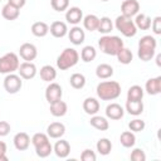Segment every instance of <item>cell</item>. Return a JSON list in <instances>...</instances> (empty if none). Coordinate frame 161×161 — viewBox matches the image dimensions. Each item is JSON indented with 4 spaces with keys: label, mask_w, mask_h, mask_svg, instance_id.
I'll list each match as a JSON object with an SVG mask.
<instances>
[{
    "label": "cell",
    "mask_w": 161,
    "mask_h": 161,
    "mask_svg": "<svg viewBox=\"0 0 161 161\" xmlns=\"http://www.w3.org/2000/svg\"><path fill=\"white\" fill-rule=\"evenodd\" d=\"M0 1H1V0H0Z\"/></svg>",
    "instance_id": "49"
},
{
    "label": "cell",
    "mask_w": 161,
    "mask_h": 161,
    "mask_svg": "<svg viewBox=\"0 0 161 161\" xmlns=\"http://www.w3.org/2000/svg\"><path fill=\"white\" fill-rule=\"evenodd\" d=\"M68 38H69V40H70L72 44H74V45H80V44L84 42V39H86V33H84V30H83L80 26L74 25V26L68 31Z\"/></svg>",
    "instance_id": "14"
},
{
    "label": "cell",
    "mask_w": 161,
    "mask_h": 161,
    "mask_svg": "<svg viewBox=\"0 0 161 161\" xmlns=\"http://www.w3.org/2000/svg\"><path fill=\"white\" fill-rule=\"evenodd\" d=\"M130 158L132 161H145L146 160V155L143 152L142 148H135L132 152H131V156Z\"/></svg>",
    "instance_id": "41"
},
{
    "label": "cell",
    "mask_w": 161,
    "mask_h": 161,
    "mask_svg": "<svg viewBox=\"0 0 161 161\" xmlns=\"http://www.w3.org/2000/svg\"><path fill=\"white\" fill-rule=\"evenodd\" d=\"M145 127H146L145 121H142V119H140V118H135V119H132V121L128 123V128H130V131H132V132H141V131L145 130Z\"/></svg>",
    "instance_id": "38"
},
{
    "label": "cell",
    "mask_w": 161,
    "mask_h": 161,
    "mask_svg": "<svg viewBox=\"0 0 161 161\" xmlns=\"http://www.w3.org/2000/svg\"><path fill=\"white\" fill-rule=\"evenodd\" d=\"M49 111H50V113H52L54 117H63V116L67 113V111H68V106H67V103H65L64 101L59 99V101H57V102L50 103Z\"/></svg>",
    "instance_id": "22"
},
{
    "label": "cell",
    "mask_w": 161,
    "mask_h": 161,
    "mask_svg": "<svg viewBox=\"0 0 161 161\" xmlns=\"http://www.w3.org/2000/svg\"><path fill=\"white\" fill-rule=\"evenodd\" d=\"M114 26L116 29L126 38H132L137 34V28L132 20V18H127L123 15H119L114 20Z\"/></svg>",
    "instance_id": "5"
},
{
    "label": "cell",
    "mask_w": 161,
    "mask_h": 161,
    "mask_svg": "<svg viewBox=\"0 0 161 161\" xmlns=\"http://www.w3.org/2000/svg\"><path fill=\"white\" fill-rule=\"evenodd\" d=\"M97 57V50L92 45H86L83 47L82 52H80V59L84 62V63H89L92 60H94V58Z\"/></svg>",
    "instance_id": "33"
},
{
    "label": "cell",
    "mask_w": 161,
    "mask_h": 161,
    "mask_svg": "<svg viewBox=\"0 0 161 161\" xmlns=\"http://www.w3.org/2000/svg\"><path fill=\"white\" fill-rule=\"evenodd\" d=\"M79 60V54L73 48H65L57 58V67L60 70H67L74 67Z\"/></svg>",
    "instance_id": "4"
},
{
    "label": "cell",
    "mask_w": 161,
    "mask_h": 161,
    "mask_svg": "<svg viewBox=\"0 0 161 161\" xmlns=\"http://www.w3.org/2000/svg\"><path fill=\"white\" fill-rule=\"evenodd\" d=\"M1 15L6 20H10V21L11 20H16L19 18V15H20V9H18V8L13 6L11 4L6 3L1 9Z\"/></svg>",
    "instance_id": "20"
},
{
    "label": "cell",
    "mask_w": 161,
    "mask_h": 161,
    "mask_svg": "<svg viewBox=\"0 0 161 161\" xmlns=\"http://www.w3.org/2000/svg\"><path fill=\"white\" fill-rule=\"evenodd\" d=\"M160 60H161V54H157V57H156V63H157L158 67L161 65V62H160Z\"/></svg>",
    "instance_id": "47"
},
{
    "label": "cell",
    "mask_w": 161,
    "mask_h": 161,
    "mask_svg": "<svg viewBox=\"0 0 161 161\" xmlns=\"http://www.w3.org/2000/svg\"><path fill=\"white\" fill-rule=\"evenodd\" d=\"M83 111L87 113V114H97V112L99 111V102L93 98V97H88L83 101Z\"/></svg>",
    "instance_id": "21"
},
{
    "label": "cell",
    "mask_w": 161,
    "mask_h": 161,
    "mask_svg": "<svg viewBox=\"0 0 161 161\" xmlns=\"http://www.w3.org/2000/svg\"><path fill=\"white\" fill-rule=\"evenodd\" d=\"M125 114V109L121 104L118 103H111L106 107V116L109 118V119H121Z\"/></svg>",
    "instance_id": "16"
},
{
    "label": "cell",
    "mask_w": 161,
    "mask_h": 161,
    "mask_svg": "<svg viewBox=\"0 0 161 161\" xmlns=\"http://www.w3.org/2000/svg\"><path fill=\"white\" fill-rule=\"evenodd\" d=\"M52 152H53V146H52L49 140L43 142V143H40V145H38V146H35V153L42 158L48 157Z\"/></svg>",
    "instance_id": "32"
},
{
    "label": "cell",
    "mask_w": 161,
    "mask_h": 161,
    "mask_svg": "<svg viewBox=\"0 0 161 161\" xmlns=\"http://www.w3.org/2000/svg\"><path fill=\"white\" fill-rule=\"evenodd\" d=\"M53 151H54V153H55L58 157L65 158V157H68V155L70 153V145H69V142L65 141V140H59V141L55 142V145H54V147H53Z\"/></svg>",
    "instance_id": "17"
},
{
    "label": "cell",
    "mask_w": 161,
    "mask_h": 161,
    "mask_svg": "<svg viewBox=\"0 0 161 161\" xmlns=\"http://www.w3.org/2000/svg\"><path fill=\"white\" fill-rule=\"evenodd\" d=\"M11 127L6 121H0V137H5L9 135Z\"/></svg>",
    "instance_id": "44"
},
{
    "label": "cell",
    "mask_w": 161,
    "mask_h": 161,
    "mask_svg": "<svg viewBox=\"0 0 161 161\" xmlns=\"http://www.w3.org/2000/svg\"><path fill=\"white\" fill-rule=\"evenodd\" d=\"M39 75L40 78L44 80V82H53L55 78H57V70L54 67L47 64V65H43L39 70Z\"/></svg>",
    "instance_id": "23"
},
{
    "label": "cell",
    "mask_w": 161,
    "mask_h": 161,
    "mask_svg": "<svg viewBox=\"0 0 161 161\" xmlns=\"http://www.w3.org/2000/svg\"><path fill=\"white\" fill-rule=\"evenodd\" d=\"M65 20H67V23H69V24L77 25V24H79V23L83 20V11H82L80 8H78V6H72V8L67 9Z\"/></svg>",
    "instance_id": "12"
},
{
    "label": "cell",
    "mask_w": 161,
    "mask_h": 161,
    "mask_svg": "<svg viewBox=\"0 0 161 161\" xmlns=\"http://www.w3.org/2000/svg\"><path fill=\"white\" fill-rule=\"evenodd\" d=\"M30 141L31 140H30V137H29V135L26 132H19V133H16L14 136V140H13L14 146H15V148L18 151H25V150H28V147L30 145Z\"/></svg>",
    "instance_id": "13"
},
{
    "label": "cell",
    "mask_w": 161,
    "mask_h": 161,
    "mask_svg": "<svg viewBox=\"0 0 161 161\" xmlns=\"http://www.w3.org/2000/svg\"><path fill=\"white\" fill-rule=\"evenodd\" d=\"M69 83L74 89H82L86 86V77L82 73H73L69 78Z\"/></svg>",
    "instance_id": "37"
},
{
    "label": "cell",
    "mask_w": 161,
    "mask_h": 161,
    "mask_svg": "<svg viewBox=\"0 0 161 161\" xmlns=\"http://www.w3.org/2000/svg\"><path fill=\"white\" fill-rule=\"evenodd\" d=\"M19 65H20L19 57L13 52L6 53L0 58V73L1 74L14 73L18 70Z\"/></svg>",
    "instance_id": "6"
},
{
    "label": "cell",
    "mask_w": 161,
    "mask_h": 161,
    "mask_svg": "<svg viewBox=\"0 0 161 161\" xmlns=\"http://www.w3.org/2000/svg\"><path fill=\"white\" fill-rule=\"evenodd\" d=\"M145 91L147 92V94L150 96H156L161 93V77L157 75L155 78H150L147 79L146 84H145Z\"/></svg>",
    "instance_id": "15"
},
{
    "label": "cell",
    "mask_w": 161,
    "mask_h": 161,
    "mask_svg": "<svg viewBox=\"0 0 161 161\" xmlns=\"http://www.w3.org/2000/svg\"><path fill=\"white\" fill-rule=\"evenodd\" d=\"M19 55L25 60V62H31L36 58L38 55V50L36 47L31 43H24L20 45L19 48Z\"/></svg>",
    "instance_id": "9"
},
{
    "label": "cell",
    "mask_w": 161,
    "mask_h": 161,
    "mask_svg": "<svg viewBox=\"0 0 161 161\" xmlns=\"http://www.w3.org/2000/svg\"><path fill=\"white\" fill-rule=\"evenodd\" d=\"M96 92L102 101H113L121 96V84L116 80H104L98 83Z\"/></svg>",
    "instance_id": "1"
},
{
    "label": "cell",
    "mask_w": 161,
    "mask_h": 161,
    "mask_svg": "<svg viewBox=\"0 0 161 161\" xmlns=\"http://www.w3.org/2000/svg\"><path fill=\"white\" fill-rule=\"evenodd\" d=\"M6 143L4 141H0V161H6L8 157H6Z\"/></svg>",
    "instance_id": "45"
},
{
    "label": "cell",
    "mask_w": 161,
    "mask_h": 161,
    "mask_svg": "<svg viewBox=\"0 0 161 161\" xmlns=\"http://www.w3.org/2000/svg\"><path fill=\"white\" fill-rule=\"evenodd\" d=\"M50 5L53 8V10L55 11H64L68 9L69 6V0H50Z\"/></svg>",
    "instance_id": "39"
},
{
    "label": "cell",
    "mask_w": 161,
    "mask_h": 161,
    "mask_svg": "<svg viewBox=\"0 0 161 161\" xmlns=\"http://www.w3.org/2000/svg\"><path fill=\"white\" fill-rule=\"evenodd\" d=\"M23 78L19 75V74H15V73H9L6 74V77L4 78V88L8 93L10 94H15L18 93L21 87H23Z\"/></svg>",
    "instance_id": "7"
},
{
    "label": "cell",
    "mask_w": 161,
    "mask_h": 161,
    "mask_svg": "<svg viewBox=\"0 0 161 161\" xmlns=\"http://www.w3.org/2000/svg\"><path fill=\"white\" fill-rule=\"evenodd\" d=\"M65 133V126L60 122H53L47 127V135L50 138H60Z\"/></svg>",
    "instance_id": "19"
},
{
    "label": "cell",
    "mask_w": 161,
    "mask_h": 161,
    "mask_svg": "<svg viewBox=\"0 0 161 161\" xmlns=\"http://www.w3.org/2000/svg\"><path fill=\"white\" fill-rule=\"evenodd\" d=\"M31 33L38 38H43L49 33V25L44 21H35L31 25Z\"/></svg>",
    "instance_id": "29"
},
{
    "label": "cell",
    "mask_w": 161,
    "mask_h": 161,
    "mask_svg": "<svg viewBox=\"0 0 161 161\" xmlns=\"http://www.w3.org/2000/svg\"><path fill=\"white\" fill-rule=\"evenodd\" d=\"M119 142H121V145L123 147L130 148V147L135 146V143H136V136H135V133L132 131H125L119 136Z\"/></svg>",
    "instance_id": "30"
},
{
    "label": "cell",
    "mask_w": 161,
    "mask_h": 161,
    "mask_svg": "<svg viewBox=\"0 0 161 161\" xmlns=\"http://www.w3.org/2000/svg\"><path fill=\"white\" fill-rule=\"evenodd\" d=\"M126 111L132 116H140L143 112L142 101H128L126 102Z\"/></svg>",
    "instance_id": "26"
},
{
    "label": "cell",
    "mask_w": 161,
    "mask_h": 161,
    "mask_svg": "<svg viewBox=\"0 0 161 161\" xmlns=\"http://www.w3.org/2000/svg\"><path fill=\"white\" fill-rule=\"evenodd\" d=\"M151 18L146 14H137L136 15V19L133 20L137 30H148L151 28Z\"/></svg>",
    "instance_id": "24"
},
{
    "label": "cell",
    "mask_w": 161,
    "mask_h": 161,
    "mask_svg": "<svg viewBox=\"0 0 161 161\" xmlns=\"http://www.w3.org/2000/svg\"><path fill=\"white\" fill-rule=\"evenodd\" d=\"M112 29H113V23H112V20H111L108 16H103V18L99 19L97 30H98L101 34H104V35H106V34L111 33Z\"/></svg>",
    "instance_id": "35"
},
{
    "label": "cell",
    "mask_w": 161,
    "mask_h": 161,
    "mask_svg": "<svg viewBox=\"0 0 161 161\" xmlns=\"http://www.w3.org/2000/svg\"><path fill=\"white\" fill-rule=\"evenodd\" d=\"M117 60L121 63V64H125V65H127V64H130L131 62H132V59H133V54H132V52L128 49V48H122L118 53H117Z\"/></svg>",
    "instance_id": "36"
},
{
    "label": "cell",
    "mask_w": 161,
    "mask_h": 161,
    "mask_svg": "<svg viewBox=\"0 0 161 161\" xmlns=\"http://www.w3.org/2000/svg\"><path fill=\"white\" fill-rule=\"evenodd\" d=\"M96 75L99 79H108L113 75V68L112 65L107 64V63H102L99 65H97L96 68Z\"/></svg>",
    "instance_id": "25"
},
{
    "label": "cell",
    "mask_w": 161,
    "mask_h": 161,
    "mask_svg": "<svg viewBox=\"0 0 161 161\" xmlns=\"http://www.w3.org/2000/svg\"><path fill=\"white\" fill-rule=\"evenodd\" d=\"M101 1H108V0H101Z\"/></svg>",
    "instance_id": "48"
},
{
    "label": "cell",
    "mask_w": 161,
    "mask_h": 161,
    "mask_svg": "<svg viewBox=\"0 0 161 161\" xmlns=\"http://www.w3.org/2000/svg\"><path fill=\"white\" fill-rule=\"evenodd\" d=\"M18 72L23 79H33L36 75V67L31 62H24L19 65Z\"/></svg>",
    "instance_id": "11"
},
{
    "label": "cell",
    "mask_w": 161,
    "mask_h": 161,
    "mask_svg": "<svg viewBox=\"0 0 161 161\" xmlns=\"http://www.w3.org/2000/svg\"><path fill=\"white\" fill-rule=\"evenodd\" d=\"M80 158H82L83 161H96L97 156H96L94 151H92V150H89V148H86V150L80 153Z\"/></svg>",
    "instance_id": "43"
},
{
    "label": "cell",
    "mask_w": 161,
    "mask_h": 161,
    "mask_svg": "<svg viewBox=\"0 0 161 161\" xmlns=\"http://www.w3.org/2000/svg\"><path fill=\"white\" fill-rule=\"evenodd\" d=\"M98 23H99V18L94 14H88L83 18V26L86 30L88 31H94L98 28Z\"/></svg>",
    "instance_id": "28"
},
{
    "label": "cell",
    "mask_w": 161,
    "mask_h": 161,
    "mask_svg": "<svg viewBox=\"0 0 161 161\" xmlns=\"http://www.w3.org/2000/svg\"><path fill=\"white\" fill-rule=\"evenodd\" d=\"M99 49L107 55H117V53L123 48V40L117 35H103L98 40Z\"/></svg>",
    "instance_id": "2"
},
{
    "label": "cell",
    "mask_w": 161,
    "mask_h": 161,
    "mask_svg": "<svg viewBox=\"0 0 161 161\" xmlns=\"http://www.w3.org/2000/svg\"><path fill=\"white\" fill-rule=\"evenodd\" d=\"M121 11L123 16L132 18L140 11V3L137 0H125L121 5Z\"/></svg>",
    "instance_id": "10"
},
{
    "label": "cell",
    "mask_w": 161,
    "mask_h": 161,
    "mask_svg": "<svg viewBox=\"0 0 161 161\" xmlns=\"http://www.w3.org/2000/svg\"><path fill=\"white\" fill-rule=\"evenodd\" d=\"M143 98V89L141 86H131L127 91V99L128 101H142Z\"/></svg>",
    "instance_id": "31"
},
{
    "label": "cell",
    "mask_w": 161,
    "mask_h": 161,
    "mask_svg": "<svg viewBox=\"0 0 161 161\" xmlns=\"http://www.w3.org/2000/svg\"><path fill=\"white\" fill-rule=\"evenodd\" d=\"M49 31L54 38H63L68 34V28L64 21H53L49 26Z\"/></svg>",
    "instance_id": "18"
},
{
    "label": "cell",
    "mask_w": 161,
    "mask_h": 161,
    "mask_svg": "<svg viewBox=\"0 0 161 161\" xmlns=\"http://www.w3.org/2000/svg\"><path fill=\"white\" fill-rule=\"evenodd\" d=\"M89 123H91L92 127H94L96 130H99V131H107L108 127H109V123H108V121H107L106 117L96 116V114H93L91 117Z\"/></svg>",
    "instance_id": "27"
},
{
    "label": "cell",
    "mask_w": 161,
    "mask_h": 161,
    "mask_svg": "<svg viewBox=\"0 0 161 161\" xmlns=\"http://www.w3.org/2000/svg\"><path fill=\"white\" fill-rule=\"evenodd\" d=\"M156 47H157V42L152 35L142 36L138 40V50H137L138 58L143 62L151 60L156 53Z\"/></svg>",
    "instance_id": "3"
},
{
    "label": "cell",
    "mask_w": 161,
    "mask_h": 161,
    "mask_svg": "<svg viewBox=\"0 0 161 161\" xmlns=\"http://www.w3.org/2000/svg\"><path fill=\"white\" fill-rule=\"evenodd\" d=\"M151 28H152V31L156 35L161 34V16H155L153 18V20L151 21Z\"/></svg>",
    "instance_id": "42"
},
{
    "label": "cell",
    "mask_w": 161,
    "mask_h": 161,
    "mask_svg": "<svg viewBox=\"0 0 161 161\" xmlns=\"http://www.w3.org/2000/svg\"><path fill=\"white\" fill-rule=\"evenodd\" d=\"M62 96H63V89L58 83L50 82L49 86L45 88V99L48 101L49 104L62 99Z\"/></svg>",
    "instance_id": "8"
},
{
    "label": "cell",
    "mask_w": 161,
    "mask_h": 161,
    "mask_svg": "<svg viewBox=\"0 0 161 161\" xmlns=\"http://www.w3.org/2000/svg\"><path fill=\"white\" fill-rule=\"evenodd\" d=\"M8 3H9V4H11L13 6L18 8V9H21V8L25 5L26 0H8Z\"/></svg>",
    "instance_id": "46"
},
{
    "label": "cell",
    "mask_w": 161,
    "mask_h": 161,
    "mask_svg": "<svg viewBox=\"0 0 161 161\" xmlns=\"http://www.w3.org/2000/svg\"><path fill=\"white\" fill-rule=\"evenodd\" d=\"M96 147H97V151H98L102 156H107V155L111 152V150H112V142H111L108 138L103 137V138H99V140H98Z\"/></svg>",
    "instance_id": "34"
},
{
    "label": "cell",
    "mask_w": 161,
    "mask_h": 161,
    "mask_svg": "<svg viewBox=\"0 0 161 161\" xmlns=\"http://www.w3.org/2000/svg\"><path fill=\"white\" fill-rule=\"evenodd\" d=\"M48 140H49V136H48V135H45V133H43V132H38V133H35V135L31 137V143H33L34 147H35V146H38V145H40V143L48 141Z\"/></svg>",
    "instance_id": "40"
}]
</instances>
